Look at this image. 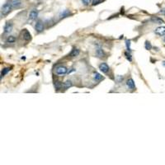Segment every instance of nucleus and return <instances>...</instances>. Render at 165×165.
<instances>
[{"label": "nucleus", "mask_w": 165, "mask_h": 165, "mask_svg": "<svg viewBox=\"0 0 165 165\" xmlns=\"http://www.w3.org/2000/svg\"><path fill=\"white\" fill-rule=\"evenodd\" d=\"M60 86H61V84H60V82H55V88H56L57 89L60 88Z\"/></svg>", "instance_id": "obj_22"}, {"label": "nucleus", "mask_w": 165, "mask_h": 165, "mask_svg": "<svg viewBox=\"0 0 165 165\" xmlns=\"http://www.w3.org/2000/svg\"><path fill=\"white\" fill-rule=\"evenodd\" d=\"M99 69H100L102 73H104V74H107V73L109 71V66L107 65V64L102 63L99 65Z\"/></svg>", "instance_id": "obj_3"}, {"label": "nucleus", "mask_w": 165, "mask_h": 165, "mask_svg": "<svg viewBox=\"0 0 165 165\" xmlns=\"http://www.w3.org/2000/svg\"><path fill=\"white\" fill-rule=\"evenodd\" d=\"M155 34L160 36H165V27H159L158 28H156Z\"/></svg>", "instance_id": "obj_4"}, {"label": "nucleus", "mask_w": 165, "mask_h": 165, "mask_svg": "<svg viewBox=\"0 0 165 165\" xmlns=\"http://www.w3.org/2000/svg\"><path fill=\"white\" fill-rule=\"evenodd\" d=\"M125 55H126V58H127L128 60H130V61H131V55H130V54H128L127 52H126V53H125Z\"/></svg>", "instance_id": "obj_21"}, {"label": "nucleus", "mask_w": 165, "mask_h": 165, "mask_svg": "<svg viewBox=\"0 0 165 165\" xmlns=\"http://www.w3.org/2000/svg\"><path fill=\"white\" fill-rule=\"evenodd\" d=\"M163 66H164V67H165V61L163 62Z\"/></svg>", "instance_id": "obj_25"}, {"label": "nucleus", "mask_w": 165, "mask_h": 165, "mask_svg": "<svg viewBox=\"0 0 165 165\" xmlns=\"http://www.w3.org/2000/svg\"><path fill=\"white\" fill-rule=\"evenodd\" d=\"M11 4H12L13 8H18L22 6V2H21L20 0H13L11 3Z\"/></svg>", "instance_id": "obj_9"}, {"label": "nucleus", "mask_w": 165, "mask_h": 165, "mask_svg": "<svg viewBox=\"0 0 165 165\" xmlns=\"http://www.w3.org/2000/svg\"><path fill=\"white\" fill-rule=\"evenodd\" d=\"M164 41H165V38H164Z\"/></svg>", "instance_id": "obj_26"}, {"label": "nucleus", "mask_w": 165, "mask_h": 165, "mask_svg": "<svg viewBox=\"0 0 165 165\" xmlns=\"http://www.w3.org/2000/svg\"><path fill=\"white\" fill-rule=\"evenodd\" d=\"M12 29H13V24L10 23V22H7L6 25H5V27H4V32L5 33L11 32Z\"/></svg>", "instance_id": "obj_10"}, {"label": "nucleus", "mask_w": 165, "mask_h": 165, "mask_svg": "<svg viewBox=\"0 0 165 165\" xmlns=\"http://www.w3.org/2000/svg\"><path fill=\"white\" fill-rule=\"evenodd\" d=\"M22 38H23L25 41H29V40H31L30 32L27 30H24L23 32H22Z\"/></svg>", "instance_id": "obj_8"}, {"label": "nucleus", "mask_w": 165, "mask_h": 165, "mask_svg": "<svg viewBox=\"0 0 165 165\" xmlns=\"http://www.w3.org/2000/svg\"><path fill=\"white\" fill-rule=\"evenodd\" d=\"M93 79H94V80L98 81V82H99V81L102 80L103 78H102V76L100 74H98V73H95L94 74H93Z\"/></svg>", "instance_id": "obj_12"}, {"label": "nucleus", "mask_w": 165, "mask_h": 165, "mask_svg": "<svg viewBox=\"0 0 165 165\" xmlns=\"http://www.w3.org/2000/svg\"><path fill=\"white\" fill-rule=\"evenodd\" d=\"M79 50H78V49H73L72 51H71L70 54H69V56L75 57V56H77V55H79Z\"/></svg>", "instance_id": "obj_11"}, {"label": "nucleus", "mask_w": 165, "mask_h": 165, "mask_svg": "<svg viewBox=\"0 0 165 165\" xmlns=\"http://www.w3.org/2000/svg\"><path fill=\"white\" fill-rule=\"evenodd\" d=\"M70 14V12L69 10H65L64 12H62L61 14H60V17H66Z\"/></svg>", "instance_id": "obj_17"}, {"label": "nucleus", "mask_w": 165, "mask_h": 165, "mask_svg": "<svg viewBox=\"0 0 165 165\" xmlns=\"http://www.w3.org/2000/svg\"><path fill=\"white\" fill-rule=\"evenodd\" d=\"M15 41H16V38H15L14 36H8V37L7 38V40H6L7 43H14Z\"/></svg>", "instance_id": "obj_14"}, {"label": "nucleus", "mask_w": 165, "mask_h": 165, "mask_svg": "<svg viewBox=\"0 0 165 165\" xmlns=\"http://www.w3.org/2000/svg\"><path fill=\"white\" fill-rule=\"evenodd\" d=\"M37 16H38V12L36 11V9H33L31 11L30 14H29V19H30L31 21H33L37 17Z\"/></svg>", "instance_id": "obj_6"}, {"label": "nucleus", "mask_w": 165, "mask_h": 165, "mask_svg": "<svg viewBox=\"0 0 165 165\" xmlns=\"http://www.w3.org/2000/svg\"><path fill=\"white\" fill-rule=\"evenodd\" d=\"M126 86L129 89H131L133 90L134 88H135V82L132 79H129L127 81H126Z\"/></svg>", "instance_id": "obj_5"}, {"label": "nucleus", "mask_w": 165, "mask_h": 165, "mask_svg": "<svg viewBox=\"0 0 165 165\" xmlns=\"http://www.w3.org/2000/svg\"><path fill=\"white\" fill-rule=\"evenodd\" d=\"M36 30L38 32H41L43 30H44V27H43V23L41 22V21H38L36 24Z\"/></svg>", "instance_id": "obj_7"}, {"label": "nucleus", "mask_w": 165, "mask_h": 165, "mask_svg": "<svg viewBox=\"0 0 165 165\" xmlns=\"http://www.w3.org/2000/svg\"><path fill=\"white\" fill-rule=\"evenodd\" d=\"M55 73L57 74H59V75H64V74L68 73V69L65 66H60V67H58L55 69Z\"/></svg>", "instance_id": "obj_2"}, {"label": "nucleus", "mask_w": 165, "mask_h": 165, "mask_svg": "<svg viewBox=\"0 0 165 165\" xmlns=\"http://www.w3.org/2000/svg\"><path fill=\"white\" fill-rule=\"evenodd\" d=\"M151 47H152V46H151L150 43L146 41V42H145V48H146V50H150Z\"/></svg>", "instance_id": "obj_19"}, {"label": "nucleus", "mask_w": 165, "mask_h": 165, "mask_svg": "<svg viewBox=\"0 0 165 165\" xmlns=\"http://www.w3.org/2000/svg\"><path fill=\"white\" fill-rule=\"evenodd\" d=\"M62 86L64 87V88L67 89V88H70V87L72 86V82H71L70 80H67V81H65V82L64 83V84L62 85Z\"/></svg>", "instance_id": "obj_13"}, {"label": "nucleus", "mask_w": 165, "mask_h": 165, "mask_svg": "<svg viewBox=\"0 0 165 165\" xmlns=\"http://www.w3.org/2000/svg\"><path fill=\"white\" fill-rule=\"evenodd\" d=\"M12 4L9 3H7L2 7V10H1V13H2V15H7L12 9Z\"/></svg>", "instance_id": "obj_1"}, {"label": "nucleus", "mask_w": 165, "mask_h": 165, "mask_svg": "<svg viewBox=\"0 0 165 165\" xmlns=\"http://www.w3.org/2000/svg\"><path fill=\"white\" fill-rule=\"evenodd\" d=\"M161 13H165V8L164 10H163V11H161Z\"/></svg>", "instance_id": "obj_24"}, {"label": "nucleus", "mask_w": 165, "mask_h": 165, "mask_svg": "<svg viewBox=\"0 0 165 165\" xmlns=\"http://www.w3.org/2000/svg\"><path fill=\"white\" fill-rule=\"evenodd\" d=\"M91 1L92 0H82V2H83V3L84 5H89L90 3H91Z\"/></svg>", "instance_id": "obj_18"}, {"label": "nucleus", "mask_w": 165, "mask_h": 165, "mask_svg": "<svg viewBox=\"0 0 165 165\" xmlns=\"http://www.w3.org/2000/svg\"><path fill=\"white\" fill-rule=\"evenodd\" d=\"M101 3V0H93V5H97V4H99Z\"/></svg>", "instance_id": "obj_20"}, {"label": "nucleus", "mask_w": 165, "mask_h": 165, "mask_svg": "<svg viewBox=\"0 0 165 165\" xmlns=\"http://www.w3.org/2000/svg\"><path fill=\"white\" fill-rule=\"evenodd\" d=\"M96 54L98 57H100V58H102V57L104 56V52L101 48H98V49L96 50Z\"/></svg>", "instance_id": "obj_15"}, {"label": "nucleus", "mask_w": 165, "mask_h": 165, "mask_svg": "<svg viewBox=\"0 0 165 165\" xmlns=\"http://www.w3.org/2000/svg\"><path fill=\"white\" fill-rule=\"evenodd\" d=\"M126 46H127V48L130 50V46H131V41H126Z\"/></svg>", "instance_id": "obj_23"}, {"label": "nucleus", "mask_w": 165, "mask_h": 165, "mask_svg": "<svg viewBox=\"0 0 165 165\" xmlns=\"http://www.w3.org/2000/svg\"><path fill=\"white\" fill-rule=\"evenodd\" d=\"M10 70H11V69H10V68H8H8H4V69H3V70H2V72H1V78H3V76H4L5 74H8Z\"/></svg>", "instance_id": "obj_16"}]
</instances>
